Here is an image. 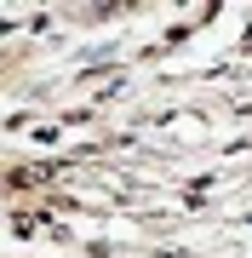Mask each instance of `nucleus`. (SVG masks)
I'll return each mask as SVG.
<instances>
[]
</instances>
